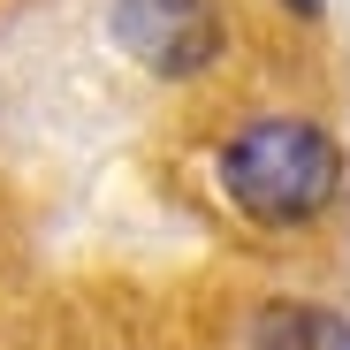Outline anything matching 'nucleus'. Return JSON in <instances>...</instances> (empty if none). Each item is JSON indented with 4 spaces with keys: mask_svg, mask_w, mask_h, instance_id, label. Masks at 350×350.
<instances>
[{
    "mask_svg": "<svg viewBox=\"0 0 350 350\" xmlns=\"http://www.w3.org/2000/svg\"><path fill=\"white\" fill-rule=\"evenodd\" d=\"M335 175H342V160H335L327 130H312V122H252L237 145L221 152L228 198H237L244 213H259V221H305V213H320L335 198Z\"/></svg>",
    "mask_w": 350,
    "mask_h": 350,
    "instance_id": "1",
    "label": "nucleus"
},
{
    "mask_svg": "<svg viewBox=\"0 0 350 350\" xmlns=\"http://www.w3.org/2000/svg\"><path fill=\"white\" fill-rule=\"evenodd\" d=\"M114 38L152 77H198L221 53V16H213V0H122Z\"/></svg>",
    "mask_w": 350,
    "mask_h": 350,
    "instance_id": "2",
    "label": "nucleus"
},
{
    "mask_svg": "<svg viewBox=\"0 0 350 350\" xmlns=\"http://www.w3.org/2000/svg\"><path fill=\"white\" fill-rule=\"evenodd\" d=\"M252 350H350V320H335L320 305H259Z\"/></svg>",
    "mask_w": 350,
    "mask_h": 350,
    "instance_id": "3",
    "label": "nucleus"
},
{
    "mask_svg": "<svg viewBox=\"0 0 350 350\" xmlns=\"http://www.w3.org/2000/svg\"><path fill=\"white\" fill-rule=\"evenodd\" d=\"M289 8H312V0H289Z\"/></svg>",
    "mask_w": 350,
    "mask_h": 350,
    "instance_id": "4",
    "label": "nucleus"
}]
</instances>
